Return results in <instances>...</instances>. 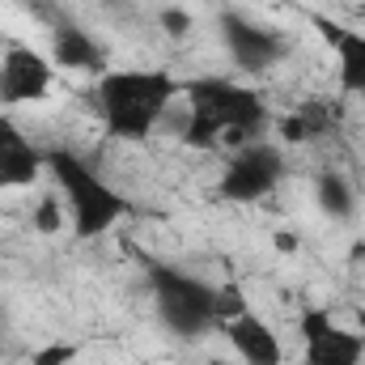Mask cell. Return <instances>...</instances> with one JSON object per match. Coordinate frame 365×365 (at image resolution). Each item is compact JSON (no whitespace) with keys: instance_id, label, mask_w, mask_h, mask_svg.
Masks as SVG:
<instances>
[{"instance_id":"cell-1","label":"cell","mask_w":365,"mask_h":365,"mask_svg":"<svg viewBox=\"0 0 365 365\" xmlns=\"http://www.w3.org/2000/svg\"><path fill=\"white\" fill-rule=\"evenodd\" d=\"M182 98H187V119L179 136L187 149H217V145L242 149L251 140H264V132L272 128V106L255 86L225 77H195L182 81Z\"/></svg>"},{"instance_id":"cell-2","label":"cell","mask_w":365,"mask_h":365,"mask_svg":"<svg viewBox=\"0 0 365 365\" xmlns=\"http://www.w3.org/2000/svg\"><path fill=\"white\" fill-rule=\"evenodd\" d=\"M149 297H153L158 323L179 340H200L208 331H221L230 319L251 310L238 284H208L170 264L149 268Z\"/></svg>"},{"instance_id":"cell-3","label":"cell","mask_w":365,"mask_h":365,"mask_svg":"<svg viewBox=\"0 0 365 365\" xmlns=\"http://www.w3.org/2000/svg\"><path fill=\"white\" fill-rule=\"evenodd\" d=\"M182 98V81L166 68H106L98 77L93 106L102 115L106 136L115 140H149V132L166 119V110Z\"/></svg>"},{"instance_id":"cell-4","label":"cell","mask_w":365,"mask_h":365,"mask_svg":"<svg viewBox=\"0 0 365 365\" xmlns=\"http://www.w3.org/2000/svg\"><path fill=\"white\" fill-rule=\"evenodd\" d=\"M47 175H51L60 200H64V208H68L73 234L86 238V242L102 238L106 230H115V225L132 212L128 195H123L119 187H110V182L102 179L81 153H73V149H47Z\"/></svg>"},{"instance_id":"cell-5","label":"cell","mask_w":365,"mask_h":365,"mask_svg":"<svg viewBox=\"0 0 365 365\" xmlns=\"http://www.w3.org/2000/svg\"><path fill=\"white\" fill-rule=\"evenodd\" d=\"M280 179H284V149L272 140H251L230 153L217 195L225 204H259L264 195H272L280 187Z\"/></svg>"},{"instance_id":"cell-6","label":"cell","mask_w":365,"mask_h":365,"mask_svg":"<svg viewBox=\"0 0 365 365\" xmlns=\"http://www.w3.org/2000/svg\"><path fill=\"white\" fill-rule=\"evenodd\" d=\"M217 30H221V47H225V56L234 60V68L238 73H247V77H264V73H272L276 64L289 56V47H284V38L268 30V26H259V21H251V17H242V13H221L217 17Z\"/></svg>"},{"instance_id":"cell-7","label":"cell","mask_w":365,"mask_h":365,"mask_svg":"<svg viewBox=\"0 0 365 365\" xmlns=\"http://www.w3.org/2000/svg\"><path fill=\"white\" fill-rule=\"evenodd\" d=\"M56 86V64L34 51L30 43L13 38L0 51V106H30L43 102Z\"/></svg>"},{"instance_id":"cell-8","label":"cell","mask_w":365,"mask_h":365,"mask_svg":"<svg viewBox=\"0 0 365 365\" xmlns=\"http://www.w3.org/2000/svg\"><path fill=\"white\" fill-rule=\"evenodd\" d=\"M43 170L47 153L34 149V140L9 115H0V191H26L43 179Z\"/></svg>"},{"instance_id":"cell-9","label":"cell","mask_w":365,"mask_h":365,"mask_svg":"<svg viewBox=\"0 0 365 365\" xmlns=\"http://www.w3.org/2000/svg\"><path fill=\"white\" fill-rule=\"evenodd\" d=\"M310 26L327 38V47L336 51V86L344 98H357L365 93V30L353 26H340V21H327V17H310Z\"/></svg>"},{"instance_id":"cell-10","label":"cell","mask_w":365,"mask_h":365,"mask_svg":"<svg viewBox=\"0 0 365 365\" xmlns=\"http://www.w3.org/2000/svg\"><path fill=\"white\" fill-rule=\"evenodd\" d=\"M225 344L238 353L242 365H284V349H280V336L268 327V319H259L255 310H242L238 319H230L221 327Z\"/></svg>"},{"instance_id":"cell-11","label":"cell","mask_w":365,"mask_h":365,"mask_svg":"<svg viewBox=\"0 0 365 365\" xmlns=\"http://www.w3.org/2000/svg\"><path fill=\"white\" fill-rule=\"evenodd\" d=\"M51 64L56 68H73V73H106V47L93 38L86 26L77 21H60L51 30Z\"/></svg>"},{"instance_id":"cell-12","label":"cell","mask_w":365,"mask_h":365,"mask_svg":"<svg viewBox=\"0 0 365 365\" xmlns=\"http://www.w3.org/2000/svg\"><path fill=\"white\" fill-rule=\"evenodd\" d=\"M365 361V331L327 323L323 331L302 340V365H361Z\"/></svg>"},{"instance_id":"cell-13","label":"cell","mask_w":365,"mask_h":365,"mask_svg":"<svg viewBox=\"0 0 365 365\" xmlns=\"http://www.w3.org/2000/svg\"><path fill=\"white\" fill-rule=\"evenodd\" d=\"M327 128H331V115H323L319 106H302V110H289V115L276 119V132H280L284 145H310Z\"/></svg>"},{"instance_id":"cell-14","label":"cell","mask_w":365,"mask_h":365,"mask_svg":"<svg viewBox=\"0 0 365 365\" xmlns=\"http://www.w3.org/2000/svg\"><path fill=\"white\" fill-rule=\"evenodd\" d=\"M314 200H319V208H323L327 217H336V221L353 217V208H357L353 182L344 179V175H336V170H327V175L314 179Z\"/></svg>"},{"instance_id":"cell-15","label":"cell","mask_w":365,"mask_h":365,"mask_svg":"<svg viewBox=\"0 0 365 365\" xmlns=\"http://www.w3.org/2000/svg\"><path fill=\"white\" fill-rule=\"evenodd\" d=\"M64 225H68L64 200H60V195H43V200L34 204V230H38V234H60Z\"/></svg>"},{"instance_id":"cell-16","label":"cell","mask_w":365,"mask_h":365,"mask_svg":"<svg viewBox=\"0 0 365 365\" xmlns=\"http://www.w3.org/2000/svg\"><path fill=\"white\" fill-rule=\"evenodd\" d=\"M77 344H68V340H51V344H43L38 353H30V365H73L77 361Z\"/></svg>"},{"instance_id":"cell-17","label":"cell","mask_w":365,"mask_h":365,"mask_svg":"<svg viewBox=\"0 0 365 365\" xmlns=\"http://www.w3.org/2000/svg\"><path fill=\"white\" fill-rule=\"evenodd\" d=\"M158 26H162L170 38H187V34H191V13L179 9V4H166V9L158 13Z\"/></svg>"},{"instance_id":"cell-18","label":"cell","mask_w":365,"mask_h":365,"mask_svg":"<svg viewBox=\"0 0 365 365\" xmlns=\"http://www.w3.org/2000/svg\"><path fill=\"white\" fill-rule=\"evenodd\" d=\"M327 323H336V319H331V310H306V314H302V323H297V331H302V340H306V336L323 331Z\"/></svg>"},{"instance_id":"cell-19","label":"cell","mask_w":365,"mask_h":365,"mask_svg":"<svg viewBox=\"0 0 365 365\" xmlns=\"http://www.w3.org/2000/svg\"><path fill=\"white\" fill-rule=\"evenodd\" d=\"M272 247L280 251V255H297L302 238H297V234H289V230H276V234H272Z\"/></svg>"},{"instance_id":"cell-20","label":"cell","mask_w":365,"mask_h":365,"mask_svg":"<svg viewBox=\"0 0 365 365\" xmlns=\"http://www.w3.org/2000/svg\"><path fill=\"white\" fill-rule=\"evenodd\" d=\"M208 365H225V361H208Z\"/></svg>"}]
</instances>
